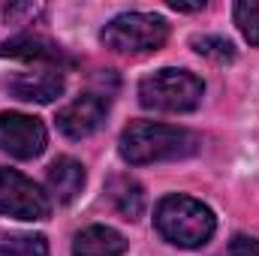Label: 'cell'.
I'll list each match as a JSON object with an SVG mask.
<instances>
[{
	"instance_id": "cell-2",
	"label": "cell",
	"mask_w": 259,
	"mask_h": 256,
	"mask_svg": "<svg viewBox=\"0 0 259 256\" xmlns=\"http://www.w3.org/2000/svg\"><path fill=\"white\" fill-rule=\"evenodd\" d=\"M154 226L169 244H175L181 250H196L211 241L217 220L205 202L184 196V193H172V196L160 199V205L154 211Z\"/></svg>"
},
{
	"instance_id": "cell-16",
	"label": "cell",
	"mask_w": 259,
	"mask_h": 256,
	"mask_svg": "<svg viewBox=\"0 0 259 256\" xmlns=\"http://www.w3.org/2000/svg\"><path fill=\"white\" fill-rule=\"evenodd\" d=\"M229 256H259V238H253V235H235L229 241Z\"/></svg>"
},
{
	"instance_id": "cell-7",
	"label": "cell",
	"mask_w": 259,
	"mask_h": 256,
	"mask_svg": "<svg viewBox=\"0 0 259 256\" xmlns=\"http://www.w3.org/2000/svg\"><path fill=\"white\" fill-rule=\"evenodd\" d=\"M112 106V97L103 91H88L78 100H72L58 112V130L66 139H88L91 133H97L106 112Z\"/></svg>"
},
{
	"instance_id": "cell-3",
	"label": "cell",
	"mask_w": 259,
	"mask_h": 256,
	"mask_svg": "<svg viewBox=\"0 0 259 256\" xmlns=\"http://www.w3.org/2000/svg\"><path fill=\"white\" fill-rule=\"evenodd\" d=\"M205 97V81L190 69L163 66L142 78L139 84V103L151 112H193Z\"/></svg>"
},
{
	"instance_id": "cell-9",
	"label": "cell",
	"mask_w": 259,
	"mask_h": 256,
	"mask_svg": "<svg viewBox=\"0 0 259 256\" xmlns=\"http://www.w3.org/2000/svg\"><path fill=\"white\" fill-rule=\"evenodd\" d=\"M0 58H15V61H33L46 66H69L72 61L64 55L61 46L42 39V36H15L9 42H0Z\"/></svg>"
},
{
	"instance_id": "cell-14",
	"label": "cell",
	"mask_w": 259,
	"mask_h": 256,
	"mask_svg": "<svg viewBox=\"0 0 259 256\" xmlns=\"http://www.w3.org/2000/svg\"><path fill=\"white\" fill-rule=\"evenodd\" d=\"M232 15H235V24H238L241 36L250 46H259V0H241V3H235Z\"/></svg>"
},
{
	"instance_id": "cell-1",
	"label": "cell",
	"mask_w": 259,
	"mask_h": 256,
	"mask_svg": "<svg viewBox=\"0 0 259 256\" xmlns=\"http://www.w3.org/2000/svg\"><path fill=\"white\" fill-rule=\"evenodd\" d=\"M196 148H199V136L193 130L157 124V121H133L118 142V151L130 166L181 160L196 154Z\"/></svg>"
},
{
	"instance_id": "cell-4",
	"label": "cell",
	"mask_w": 259,
	"mask_h": 256,
	"mask_svg": "<svg viewBox=\"0 0 259 256\" xmlns=\"http://www.w3.org/2000/svg\"><path fill=\"white\" fill-rule=\"evenodd\" d=\"M100 39L118 55H151L166 46L169 24L157 12H124L103 27Z\"/></svg>"
},
{
	"instance_id": "cell-15",
	"label": "cell",
	"mask_w": 259,
	"mask_h": 256,
	"mask_svg": "<svg viewBox=\"0 0 259 256\" xmlns=\"http://www.w3.org/2000/svg\"><path fill=\"white\" fill-rule=\"evenodd\" d=\"M190 46H193L199 55H205V58H211V61H217V64H226V61L235 58V46H232L229 39H223V36L202 33V36H193V39H190Z\"/></svg>"
},
{
	"instance_id": "cell-10",
	"label": "cell",
	"mask_w": 259,
	"mask_h": 256,
	"mask_svg": "<svg viewBox=\"0 0 259 256\" xmlns=\"http://www.w3.org/2000/svg\"><path fill=\"white\" fill-rule=\"evenodd\" d=\"M127 238L112 226H88L75 235L72 256H124Z\"/></svg>"
},
{
	"instance_id": "cell-13",
	"label": "cell",
	"mask_w": 259,
	"mask_h": 256,
	"mask_svg": "<svg viewBox=\"0 0 259 256\" xmlns=\"http://www.w3.org/2000/svg\"><path fill=\"white\" fill-rule=\"evenodd\" d=\"M0 256H49V241L46 235L0 229Z\"/></svg>"
},
{
	"instance_id": "cell-8",
	"label": "cell",
	"mask_w": 259,
	"mask_h": 256,
	"mask_svg": "<svg viewBox=\"0 0 259 256\" xmlns=\"http://www.w3.org/2000/svg\"><path fill=\"white\" fill-rule=\"evenodd\" d=\"M9 94L24 103H52L64 94V72L58 66H42V69H24L9 78Z\"/></svg>"
},
{
	"instance_id": "cell-6",
	"label": "cell",
	"mask_w": 259,
	"mask_h": 256,
	"mask_svg": "<svg viewBox=\"0 0 259 256\" xmlns=\"http://www.w3.org/2000/svg\"><path fill=\"white\" fill-rule=\"evenodd\" d=\"M49 133L39 118L21 115V112H3L0 115V151L18 160H33L46 151Z\"/></svg>"
},
{
	"instance_id": "cell-5",
	"label": "cell",
	"mask_w": 259,
	"mask_h": 256,
	"mask_svg": "<svg viewBox=\"0 0 259 256\" xmlns=\"http://www.w3.org/2000/svg\"><path fill=\"white\" fill-rule=\"evenodd\" d=\"M52 214L49 196L27 175L15 169H0V217L15 220H46Z\"/></svg>"
},
{
	"instance_id": "cell-11",
	"label": "cell",
	"mask_w": 259,
	"mask_h": 256,
	"mask_svg": "<svg viewBox=\"0 0 259 256\" xmlns=\"http://www.w3.org/2000/svg\"><path fill=\"white\" fill-rule=\"evenodd\" d=\"M84 187V166L72 157H58L49 166V193L58 202H72Z\"/></svg>"
},
{
	"instance_id": "cell-12",
	"label": "cell",
	"mask_w": 259,
	"mask_h": 256,
	"mask_svg": "<svg viewBox=\"0 0 259 256\" xmlns=\"http://www.w3.org/2000/svg\"><path fill=\"white\" fill-rule=\"evenodd\" d=\"M109 196L115 202V208L127 217V220H139L145 211V193L139 187V181H133L130 175H115L109 181Z\"/></svg>"
},
{
	"instance_id": "cell-17",
	"label": "cell",
	"mask_w": 259,
	"mask_h": 256,
	"mask_svg": "<svg viewBox=\"0 0 259 256\" xmlns=\"http://www.w3.org/2000/svg\"><path fill=\"white\" fill-rule=\"evenodd\" d=\"M172 9H178V12H199V9H205V3H181V0H172Z\"/></svg>"
}]
</instances>
